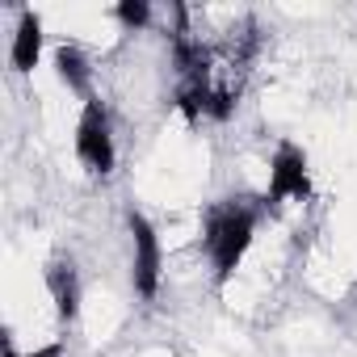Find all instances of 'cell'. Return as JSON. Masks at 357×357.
Here are the masks:
<instances>
[{
  "instance_id": "1",
  "label": "cell",
  "mask_w": 357,
  "mask_h": 357,
  "mask_svg": "<svg viewBox=\"0 0 357 357\" xmlns=\"http://www.w3.org/2000/svg\"><path fill=\"white\" fill-rule=\"evenodd\" d=\"M257 231V206H248V198H223L206 211V231H202V248L215 265V282H231V273L240 269L248 244Z\"/></svg>"
},
{
  "instance_id": "2",
  "label": "cell",
  "mask_w": 357,
  "mask_h": 357,
  "mask_svg": "<svg viewBox=\"0 0 357 357\" xmlns=\"http://www.w3.org/2000/svg\"><path fill=\"white\" fill-rule=\"evenodd\" d=\"M76 155H80V164H84L89 172H97V176L114 172V160H118V151H114V130H109V114H105V105H101L97 97L84 101V114H80V122H76Z\"/></svg>"
},
{
  "instance_id": "3",
  "label": "cell",
  "mask_w": 357,
  "mask_h": 357,
  "mask_svg": "<svg viewBox=\"0 0 357 357\" xmlns=\"http://www.w3.org/2000/svg\"><path fill=\"white\" fill-rule=\"evenodd\" d=\"M126 227H130V282H135V294H139V298H155V290H160V269H164L160 236H155V227H151L139 211L126 215Z\"/></svg>"
},
{
  "instance_id": "4",
  "label": "cell",
  "mask_w": 357,
  "mask_h": 357,
  "mask_svg": "<svg viewBox=\"0 0 357 357\" xmlns=\"http://www.w3.org/2000/svg\"><path fill=\"white\" fill-rule=\"evenodd\" d=\"M311 198V172H307V155L294 143H282L273 151L269 164V194L265 206H282V202H307Z\"/></svg>"
},
{
  "instance_id": "5",
  "label": "cell",
  "mask_w": 357,
  "mask_h": 357,
  "mask_svg": "<svg viewBox=\"0 0 357 357\" xmlns=\"http://www.w3.org/2000/svg\"><path fill=\"white\" fill-rule=\"evenodd\" d=\"M47 290L55 298V311L59 319H76L80 315V273H76V261L72 257H55L47 265Z\"/></svg>"
},
{
  "instance_id": "6",
  "label": "cell",
  "mask_w": 357,
  "mask_h": 357,
  "mask_svg": "<svg viewBox=\"0 0 357 357\" xmlns=\"http://www.w3.org/2000/svg\"><path fill=\"white\" fill-rule=\"evenodd\" d=\"M38 55H43V17L34 9H22L17 13V30H13V47H9L13 72H34Z\"/></svg>"
},
{
  "instance_id": "7",
  "label": "cell",
  "mask_w": 357,
  "mask_h": 357,
  "mask_svg": "<svg viewBox=\"0 0 357 357\" xmlns=\"http://www.w3.org/2000/svg\"><path fill=\"white\" fill-rule=\"evenodd\" d=\"M55 76L68 84V93H76V97H93L89 93V80H93V68H89V55L80 51V47H72V43H63L59 51H55Z\"/></svg>"
},
{
  "instance_id": "8",
  "label": "cell",
  "mask_w": 357,
  "mask_h": 357,
  "mask_svg": "<svg viewBox=\"0 0 357 357\" xmlns=\"http://www.w3.org/2000/svg\"><path fill=\"white\" fill-rule=\"evenodd\" d=\"M114 13H118V22H122L126 30H143V26L151 22V5H147V0H122Z\"/></svg>"
},
{
  "instance_id": "9",
  "label": "cell",
  "mask_w": 357,
  "mask_h": 357,
  "mask_svg": "<svg viewBox=\"0 0 357 357\" xmlns=\"http://www.w3.org/2000/svg\"><path fill=\"white\" fill-rule=\"evenodd\" d=\"M236 89H215V97H211V109H206V118H215V122H227L231 114H236Z\"/></svg>"
},
{
  "instance_id": "10",
  "label": "cell",
  "mask_w": 357,
  "mask_h": 357,
  "mask_svg": "<svg viewBox=\"0 0 357 357\" xmlns=\"http://www.w3.org/2000/svg\"><path fill=\"white\" fill-rule=\"evenodd\" d=\"M63 353V344H43L38 353H17L13 349V336H5V357H59Z\"/></svg>"
}]
</instances>
